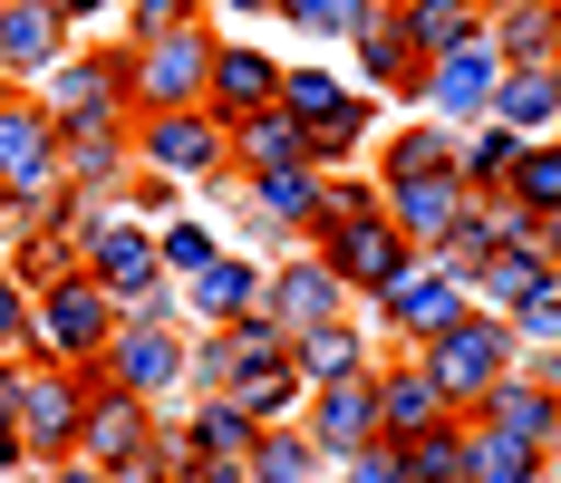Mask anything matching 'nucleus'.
<instances>
[{"mask_svg":"<svg viewBox=\"0 0 561 483\" xmlns=\"http://www.w3.org/2000/svg\"><path fill=\"white\" fill-rule=\"evenodd\" d=\"M136 164L156 184H214V174H232V126L214 107H156L136 116Z\"/></svg>","mask_w":561,"mask_h":483,"instance_id":"20e7f679","label":"nucleus"},{"mask_svg":"<svg viewBox=\"0 0 561 483\" xmlns=\"http://www.w3.org/2000/svg\"><path fill=\"white\" fill-rule=\"evenodd\" d=\"M126 174H136V116L126 107H98V116L58 126V184H78L88 204H116Z\"/></svg>","mask_w":561,"mask_h":483,"instance_id":"423d86ee","label":"nucleus"},{"mask_svg":"<svg viewBox=\"0 0 561 483\" xmlns=\"http://www.w3.org/2000/svg\"><path fill=\"white\" fill-rule=\"evenodd\" d=\"M339 483H407V445L397 435H368L358 455H339Z\"/></svg>","mask_w":561,"mask_h":483,"instance_id":"c03bdc74","label":"nucleus"},{"mask_svg":"<svg viewBox=\"0 0 561 483\" xmlns=\"http://www.w3.org/2000/svg\"><path fill=\"white\" fill-rule=\"evenodd\" d=\"M280 164H310V126L290 107H262L232 126V174H280Z\"/></svg>","mask_w":561,"mask_h":483,"instance_id":"bb28decb","label":"nucleus"},{"mask_svg":"<svg viewBox=\"0 0 561 483\" xmlns=\"http://www.w3.org/2000/svg\"><path fill=\"white\" fill-rule=\"evenodd\" d=\"M320 184H330V174L280 164V174H242V204L272 222V232H300V242H310V232H320Z\"/></svg>","mask_w":561,"mask_h":483,"instance_id":"a878e982","label":"nucleus"},{"mask_svg":"<svg viewBox=\"0 0 561 483\" xmlns=\"http://www.w3.org/2000/svg\"><path fill=\"white\" fill-rule=\"evenodd\" d=\"M368 126H378V107H368V97H358V107H339V116H320V126H310V174L358 164V156H368Z\"/></svg>","mask_w":561,"mask_h":483,"instance_id":"ea45409f","label":"nucleus"},{"mask_svg":"<svg viewBox=\"0 0 561 483\" xmlns=\"http://www.w3.org/2000/svg\"><path fill=\"white\" fill-rule=\"evenodd\" d=\"M20 377H30V358H0V416H20Z\"/></svg>","mask_w":561,"mask_h":483,"instance_id":"8fccbe9b","label":"nucleus"},{"mask_svg":"<svg viewBox=\"0 0 561 483\" xmlns=\"http://www.w3.org/2000/svg\"><path fill=\"white\" fill-rule=\"evenodd\" d=\"M262 300H272V271L252 262V252H214V262H204V271H194V280H184V320H194V329L252 320Z\"/></svg>","mask_w":561,"mask_h":483,"instance_id":"a211bd4d","label":"nucleus"},{"mask_svg":"<svg viewBox=\"0 0 561 483\" xmlns=\"http://www.w3.org/2000/svg\"><path fill=\"white\" fill-rule=\"evenodd\" d=\"M214 39H224V30H204V20H184V30H146V39H136V68H126V107H136V116H156V107H204Z\"/></svg>","mask_w":561,"mask_h":483,"instance_id":"7ed1b4c3","label":"nucleus"},{"mask_svg":"<svg viewBox=\"0 0 561 483\" xmlns=\"http://www.w3.org/2000/svg\"><path fill=\"white\" fill-rule=\"evenodd\" d=\"M126 68H136V39H68V58H58V68L30 88V97H39V107L68 126V116L126 107ZM126 116H136V107H126Z\"/></svg>","mask_w":561,"mask_h":483,"instance_id":"6e6552de","label":"nucleus"},{"mask_svg":"<svg viewBox=\"0 0 561 483\" xmlns=\"http://www.w3.org/2000/svg\"><path fill=\"white\" fill-rule=\"evenodd\" d=\"M330 474V455L300 435V416L290 426H262V445H252V483H320Z\"/></svg>","mask_w":561,"mask_h":483,"instance_id":"c9c22d12","label":"nucleus"},{"mask_svg":"<svg viewBox=\"0 0 561 483\" xmlns=\"http://www.w3.org/2000/svg\"><path fill=\"white\" fill-rule=\"evenodd\" d=\"M204 10H232V20H280V0H204Z\"/></svg>","mask_w":561,"mask_h":483,"instance_id":"603ef678","label":"nucleus"},{"mask_svg":"<svg viewBox=\"0 0 561 483\" xmlns=\"http://www.w3.org/2000/svg\"><path fill=\"white\" fill-rule=\"evenodd\" d=\"M262 310H272L280 338H290V329H320V320H348V280L300 242V252H280V262H272V300H262Z\"/></svg>","mask_w":561,"mask_h":483,"instance_id":"dca6fc26","label":"nucleus"},{"mask_svg":"<svg viewBox=\"0 0 561 483\" xmlns=\"http://www.w3.org/2000/svg\"><path fill=\"white\" fill-rule=\"evenodd\" d=\"M0 232H10V184H0Z\"/></svg>","mask_w":561,"mask_h":483,"instance_id":"6e6d98bb","label":"nucleus"},{"mask_svg":"<svg viewBox=\"0 0 561 483\" xmlns=\"http://www.w3.org/2000/svg\"><path fill=\"white\" fill-rule=\"evenodd\" d=\"M0 184H10V204H30V194L58 184V116L39 107L30 88L0 107Z\"/></svg>","mask_w":561,"mask_h":483,"instance_id":"4468645a","label":"nucleus"},{"mask_svg":"<svg viewBox=\"0 0 561 483\" xmlns=\"http://www.w3.org/2000/svg\"><path fill=\"white\" fill-rule=\"evenodd\" d=\"M116 338V300L98 271H58L49 290H30V368H88V358H107Z\"/></svg>","mask_w":561,"mask_h":483,"instance_id":"f257e3e1","label":"nucleus"},{"mask_svg":"<svg viewBox=\"0 0 561 483\" xmlns=\"http://www.w3.org/2000/svg\"><path fill=\"white\" fill-rule=\"evenodd\" d=\"M368 310H378V329H388L397 348H426L436 329H455L465 310H474V290H465L446 262H426V252H416V262L397 271V280L378 290V300H368Z\"/></svg>","mask_w":561,"mask_h":483,"instance_id":"0eeeda50","label":"nucleus"},{"mask_svg":"<svg viewBox=\"0 0 561 483\" xmlns=\"http://www.w3.org/2000/svg\"><path fill=\"white\" fill-rule=\"evenodd\" d=\"M465 455H474V426L436 416L426 435H407V483H465Z\"/></svg>","mask_w":561,"mask_h":483,"instance_id":"e433bc0d","label":"nucleus"},{"mask_svg":"<svg viewBox=\"0 0 561 483\" xmlns=\"http://www.w3.org/2000/svg\"><path fill=\"white\" fill-rule=\"evenodd\" d=\"M78 271H98L107 280V300H126V290H146L156 280V222L146 214H126V204H98L88 214V232H78Z\"/></svg>","mask_w":561,"mask_h":483,"instance_id":"9b49d317","label":"nucleus"},{"mask_svg":"<svg viewBox=\"0 0 561 483\" xmlns=\"http://www.w3.org/2000/svg\"><path fill=\"white\" fill-rule=\"evenodd\" d=\"M494 116L523 126V136H552V126H561V58H504V78H494Z\"/></svg>","mask_w":561,"mask_h":483,"instance_id":"5701e85b","label":"nucleus"},{"mask_svg":"<svg viewBox=\"0 0 561 483\" xmlns=\"http://www.w3.org/2000/svg\"><path fill=\"white\" fill-rule=\"evenodd\" d=\"M542 280H552V252H542V242H504V252H484V262H474V280H465V290H474V310L513 320Z\"/></svg>","mask_w":561,"mask_h":483,"instance_id":"393cba45","label":"nucleus"},{"mask_svg":"<svg viewBox=\"0 0 561 483\" xmlns=\"http://www.w3.org/2000/svg\"><path fill=\"white\" fill-rule=\"evenodd\" d=\"M214 252H224V242H214V222H156V262H165V280H194Z\"/></svg>","mask_w":561,"mask_h":483,"instance_id":"79ce46f5","label":"nucleus"},{"mask_svg":"<svg viewBox=\"0 0 561 483\" xmlns=\"http://www.w3.org/2000/svg\"><path fill=\"white\" fill-rule=\"evenodd\" d=\"M474 426H494V435H523V445H542V455H561V396L542 387V377H494L484 387V406H474Z\"/></svg>","mask_w":561,"mask_h":483,"instance_id":"aec40b11","label":"nucleus"},{"mask_svg":"<svg viewBox=\"0 0 561 483\" xmlns=\"http://www.w3.org/2000/svg\"><path fill=\"white\" fill-rule=\"evenodd\" d=\"M513 156H523V126H504V116L455 126V174H465V194H504Z\"/></svg>","mask_w":561,"mask_h":483,"instance_id":"c85d7f7f","label":"nucleus"},{"mask_svg":"<svg viewBox=\"0 0 561 483\" xmlns=\"http://www.w3.org/2000/svg\"><path fill=\"white\" fill-rule=\"evenodd\" d=\"M388 0H280V30H300L310 49H348Z\"/></svg>","mask_w":561,"mask_h":483,"instance_id":"473e14b6","label":"nucleus"},{"mask_svg":"<svg viewBox=\"0 0 561 483\" xmlns=\"http://www.w3.org/2000/svg\"><path fill=\"white\" fill-rule=\"evenodd\" d=\"M184 435H194V455H214V464H252V445H262V426L242 416V396H194Z\"/></svg>","mask_w":561,"mask_h":483,"instance_id":"2f4dec72","label":"nucleus"},{"mask_svg":"<svg viewBox=\"0 0 561 483\" xmlns=\"http://www.w3.org/2000/svg\"><path fill=\"white\" fill-rule=\"evenodd\" d=\"M348 68H358L368 88H388V97H407V107L426 97V58L407 49V30H397L388 10H378V20H368V30L348 39Z\"/></svg>","mask_w":561,"mask_h":483,"instance_id":"b1692460","label":"nucleus"},{"mask_svg":"<svg viewBox=\"0 0 561 483\" xmlns=\"http://www.w3.org/2000/svg\"><path fill=\"white\" fill-rule=\"evenodd\" d=\"M542 252H552V271H561V214H542Z\"/></svg>","mask_w":561,"mask_h":483,"instance_id":"864d4df0","label":"nucleus"},{"mask_svg":"<svg viewBox=\"0 0 561 483\" xmlns=\"http://www.w3.org/2000/svg\"><path fill=\"white\" fill-rule=\"evenodd\" d=\"M232 396H242V416H252V426H290V416H300V396H310V377L290 368V358H272L262 377H242Z\"/></svg>","mask_w":561,"mask_h":483,"instance_id":"58836bf2","label":"nucleus"},{"mask_svg":"<svg viewBox=\"0 0 561 483\" xmlns=\"http://www.w3.org/2000/svg\"><path fill=\"white\" fill-rule=\"evenodd\" d=\"M388 20L407 30V49H416V58H436V49H455V39L484 30V0H388Z\"/></svg>","mask_w":561,"mask_h":483,"instance_id":"c756f323","label":"nucleus"},{"mask_svg":"<svg viewBox=\"0 0 561 483\" xmlns=\"http://www.w3.org/2000/svg\"><path fill=\"white\" fill-rule=\"evenodd\" d=\"M513 348H523V358H542V348H561V271L552 280H542V290H533V300H523V310H513Z\"/></svg>","mask_w":561,"mask_h":483,"instance_id":"a19ab883","label":"nucleus"},{"mask_svg":"<svg viewBox=\"0 0 561 483\" xmlns=\"http://www.w3.org/2000/svg\"><path fill=\"white\" fill-rule=\"evenodd\" d=\"M368 174H378V184H407V174H455V126L416 107L388 146H378V164H368Z\"/></svg>","mask_w":561,"mask_h":483,"instance_id":"cd10ccee","label":"nucleus"},{"mask_svg":"<svg viewBox=\"0 0 561 483\" xmlns=\"http://www.w3.org/2000/svg\"><path fill=\"white\" fill-rule=\"evenodd\" d=\"M116 0H58V20H68V30H78V39H98V20H107Z\"/></svg>","mask_w":561,"mask_h":483,"instance_id":"49530a36","label":"nucleus"},{"mask_svg":"<svg viewBox=\"0 0 561 483\" xmlns=\"http://www.w3.org/2000/svg\"><path fill=\"white\" fill-rule=\"evenodd\" d=\"M358 214H388V184L378 174H330L320 184V222H358Z\"/></svg>","mask_w":561,"mask_h":483,"instance_id":"37998d69","label":"nucleus"},{"mask_svg":"<svg viewBox=\"0 0 561 483\" xmlns=\"http://www.w3.org/2000/svg\"><path fill=\"white\" fill-rule=\"evenodd\" d=\"M184 20H204V0H126V39H146V30H184Z\"/></svg>","mask_w":561,"mask_h":483,"instance_id":"a18cd8bd","label":"nucleus"},{"mask_svg":"<svg viewBox=\"0 0 561 483\" xmlns=\"http://www.w3.org/2000/svg\"><path fill=\"white\" fill-rule=\"evenodd\" d=\"M504 58H561V0H523V10H494L484 20Z\"/></svg>","mask_w":561,"mask_h":483,"instance_id":"4c0bfd02","label":"nucleus"},{"mask_svg":"<svg viewBox=\"0 0 561 483\" xmlns=\"http://www.w3.org/2000/svg\"><path fill=\"white\" fill-rule=\"evenodd\" d=\"M320 483H330V474H320Z\"/></svg>","mask_w":561,"mask_h":483,"instance_id":"4d7b16f0","label":"nucleus"},{"mask_svg":"<svg viewBox=\"0 0 561 483\" xmlns=\"http://www.w3.org/2000/svg\"><path fill=\"white\" fill-rule=\"evenodd\" d=\"M204 107L224 116V126H242V116L280 107V58L242 30V39H214V78H204Z\"/></svg>","mask_w":561,"mask_h":483,"instance_id":"f3484780","label":"nucleus"},{"mask_svg":"<svg viewBox=\"0 0 561 483\" xmlns=\"http://www.w3.org/2000/svg\"><path fill=\"white\" fill-rule=\"evenodd\" d=\"M98 387H107L98 368H30L20 377V445H30V464H68L78 455V426H88Z\"/></svg>","mask_w":561,"mask_h":483,"instance_id":"39448f33","label":"nucleus"},{"mask_svg":"<svg viewBox=\"0 0 561 483\" xmlns=\"http://www.w3.org/2000/svg\"><path fill=\"white\" fill-rule=\"evenodd\" d=\"M68 20H58V0H0V68L20 78V88H39L58 58H68Z\"/></svg>","mask_w":561,"mask_h":483,"instance_id":"6ab92c4d","label":"nucleus"},{"mask_svg":"<svg viewBox=\"0 0 561 483\" xmlns=\"http://www.w3.org/2000/svg\"><path fill=\"white\" fill-rule=\"evenodd\" d=\"M10 97H20V78H10V68H0V107H10Z\"/></svg>","mask_w":561,"mask_h":483,"instance_id":"5fc2aeb1","label":"nucleus"},{"mask_svg":"<svg viewBox=\"0 0 561 483\" xmlns=\"http://www.w3.org/2000/svg\"><path fill=\"white\" fill-rule=\"evenodd\" d=\"M504 194H513V204H523L533 222L561 214V126H552V136H523V156H513Z\"/></svg>","mask_w":561,"mask_h":483,"instance_id":"72a5a7b5","label":"nucleus"},{"mask_svg":"<svg viewBox=\"0 0 561 483\" xmlns=\"http://www.w3.org/2000/svg\"><path fill=\"white\" fill-rule=\"evenodd\" d=\"M184 483H252V464H214V455H204V464H194Z\"/></svg>","mask_w":561,"mask_h":483,"instance_id":"3c124183","label":"nucleus"},{"mask_svg":"<svg viewBox=\"0 0 561 483\" xmlns=\"http://www.w3.org/2000/svg\"><path fill=\"white\" fill-rule=\"evenodd\" d=\"M156 426H165V416H156L146 396H126V387H98V396H88V426H78V455H88L98 474H116V483H126L136 464H146Z\"/></svg>","mask_w":561,"mask_h":483,"instance_id":"ddd939ff","label":"nucleus"},{"mask_svg":"<svg viewBox=\"0 0 561 483\" xmlns=\"http://www.w3.org/2000/svg\"><path fill=\"white\" fill-rule=\"evenodd\" d=\"M290 368L310 377V387H330V377H358V368H368V338H358V320L290 329Z\"/></svg>","mask_w":561,"mask_h":483,"instance_id":"7c9ffc66","label":"nucleus"},{"mask_svg":"<svg viewBox=\"0 0 561 483\" xmlns=\"http://www.w3.org/2000/svg\"><path fill=\"white\" fill-rule=\"evenodd\" d=\"M300 435L330 455V474H339V455H358V445L378 435V377L358 368V377H330V387H310V396H300Z\"/></svg>","mask_w":561,"mask_h":483,"instance_id":"2eb2a0df","label":"nucleus"},{"mask_svg":"<svg viewBox=\"0 0 561 483\" xmlns=\"http://www.w3.org/2000/svg\"><path fill=\"white\" fill-rule=\"evenodd\" d=\"M20 464H30V445H20V416H0V483L20 474Z\"/></svg>","mask_w":561,"mask_h":483,"instance_id":"09e8293b","label":"nucleus"},{"mask_svg":"<svg viewBox=\"0 0 561 483\" xmlns=\"http://www.w3.org/2000/svg\"><path fill=\"white\" fill-rule=\"evenodd\" d=\"M280 107L300 116V126H320V116L358 107V88H348L339 68H320V58H280Z\"/></svg>","mask_w":561,"mask_h":483,"instance_id":"f704fd0d","label":"nucleus"},{"mask_svg":"<svg viewBox=\"0 0 561 483\" xmlns=\"http://www.w3.org/2000/svg\"><path fill=\"white\" fill-rule=\"evenodd\" d=\"M39 483H116V474H98L88 455H68V464H39Z\"/></svg>","mask_w":561,"mask_h":483,"instance_id":"de8ad7c7","label":"nucleus"},{"mask_svg":"<svg viewBox=\"0 0 561 483\" xmlns=\"http://www.w3.org/2000/svg\"><path fill=\"white\" fill-rule=\"evenodd\" d=\"M465 204H474L465 174H407V184H388V222L416 242V252H436L455 222H465Z\"/></svg>","mask_w":561,"mask_h":483,"instance_id":"412c9836","label":"nucleus"},{"mask_svg":"<svg viewBox=\"0 0 561 483\" xmlns=\"http://www.w3.org/2000/svg\"><path fill=\"white\" fill-rule=\"evenodd\" d=\"M184 329H156V320H116V338H107V358H88V368L107 377V387H126V396H165V387H184Z\"/></svg>","mask_w":561,"mask_h":483,"instance_id":"f8f14e48","label":"nucleus"},{"mask_svg":"<svg viewBox=\"0 0 561 483\" xmlns=\"http://www.w3.org/2000/svg\"><path fill=\"white\" fill-rule=\"evenodd\" d=\"M494 78H504V49H494V30H474V39L426 58V97L416 107L446 116V126H474V116H494Z\"/></svg>","mask_w":561,"mask_h":483,"instance_id":"9d476101","label":"nucleus"},{"mask_svg":"<svg viewBox=\"0 0 561 483\" xmlns=\"http://www.w3.org/2000/svg\"><path fill=\"white\" fill-rule=\"evenodd\" d=\"M368 377H378V435H397V445H407V435H426L436 426V416H455L446 396H436V377L416 368V348H407V358H368Z\"/></svg>","mask_w":561,"mask_h":483,"instance_id":"4be33fe9","label":"nucleus"},{"mask_svg":"<svg viewBox=\"0 0 561 483\" xmlns=\"http://www.w3.org/2000/svg\"><path fill=\"white\" fill-rule=\"evenodd\" d=\"M513 358H523V348H513V329L494 320V310H465L455 329H436V338L416 348V368L436 377V396H446L455 416H474V406H484V387L513 377Z\"/></svg>","mask_w":561,"mask_h":483,"instance_id":"f03ea898","label":"nucleus"},{"mask_svg":"<svg viewBox=\"0 0 561 483\" xmlns=\"http://www.w3.org/2000/svg\"><path fill=\"white\" fill-rule=\"evenodd\" d=\"M310 252H320V262H330L339 280H348V300H378V290H388L397 271L416 262V242H407V232H397L388 214H358V222H320V232H310Z\"/></svg>","mask_w":561,"mask_h":483,"instance_id":"1a4fd4ad","label":"nucleus"}]
</instances>
